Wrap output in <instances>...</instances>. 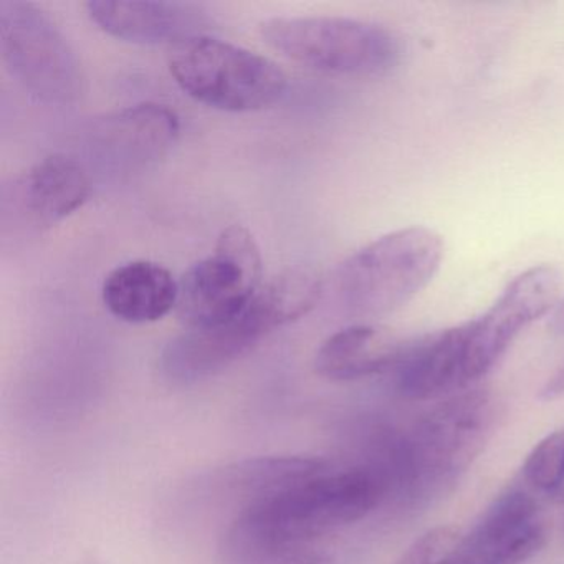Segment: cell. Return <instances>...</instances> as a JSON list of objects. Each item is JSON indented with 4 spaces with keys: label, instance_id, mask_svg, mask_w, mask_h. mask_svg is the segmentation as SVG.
Segmentation results:
<instances>
[{
    "label": "cell",
    "instance_id": "cell-1",
    "mask_svg": "<svg viewBox=\"0 0 564 564\" xmlns=\"http://www.w3.org/2000/svg\"><path fill=\"white\" fill-rule=\"evenodd\" d=\"M384 481L369 468L328 470L295 487L250 501L229 534V550L253 564H310L313 543L371 513Z\"/></svg>",
    "mask_w": 564,
    "mask_h": 564
},
{
    "label": "cell",
    "instance_id": "cell-2",
    "mask_svg": "<svg viewBox=\"0 0 564 564\" xmlns=\"http://www.w3.org/2000/svg\"><path fill=\"white\" fill-rule=\"evenodd\" d=\"M323 293L325 283L312 270H285L262 285L239 315L209 328L186 329L171 339L161 352V372L176 384L210 378L273 329L312 312Z\"/></svg>",
    "mask_w": 564,
    "mask_h": 564
},
{
    "label": "cell",
    "instance_id": "cell-3",
    "mask_svg": "<svg viewBox=\"0 0 564 564\" xmlns=\"http://www.w3.org/2000/svg\"><path fill=\"white\" fill-rule=\"evenodd\" d=\"M444 252V240L429 227L386 234L339 263L332 276L336 305L358 318L398 312L427 289Z\"/></svg>",
    "mask_w": 564,
    "mask_h": 564
},
{
    "label": "cell",
    "instance_id": "cell-4",
    "mask_svg": "<svg viewBox=\"0 0 564 564\" xmlns=\"http://www.w3.org/2000/svg\"><path fill=\"white\" fill-rule=\"evenodd\" d=\"M260 35L295 64L341 77H386L402 58L392 32L355 19L273 18L260 24Z\"/></svg>",
    "mask_w": 564,
    "mask_h": 564
},
{
    "label": "cell",
    "instance_id": "cell-5",
    "mask_svg": "<svg viewBox=\"0 0 564 564\" xmlns=\"http://www.w3.org/2000/svg\"><path fill=\"white\" fill-rule=\"evenodd\" d=\"M170 70L184 94L227 113L265 110L289 87L275 62L210 35L174 45Z\"/></svg>",
    "mask_w": 564,
    "mask_h": 564
},
{
    "label": "cell",
    "instance_id": "cell-6",
    "mask_svg": "<svg viewBox=\"0 0 564 564\" xmlns=\"http://www.w3.org/2000/svg\"><path fill=\"white\" fill-rule=\"evenodd\" d=\"M0 48L12 77L37 100L70 105L80 97V62L61 29L37 6L0 2Z\"/></svg>",
    "mask_w": 564,
    "mask_h": 564
},
{
    "label": "cell",
    "instance_id": "cell-7",
    "mask_svg": "<svg viewBox=\"0 0 564 564\" xmlns=\"http://www.w3.org/2000/svg\"><path fill=\"white\" fill-rule=\"evenodd\" d=\"M262 253L243 226H230L216 249L180 280L176 312L187 329L209 328L239 315L262 289Z\"/></svg>",
    "mask_w": 564,
    "mask_h": 564
},
{
    "label": "cell",
    "instance_id": "cell-8",
    "mask_svg": "<svg viewBox=\"0 0 564 564\" xmlns=\"http://www.w3.org/2000/svg\"><path fill=\"white\" fill-rule=\"evenodd\" d=\"M497 419V401L485 389L451 395L419 419L405 437L417 487L468 470L494 437Z\"/></svg>",
    "mask_w": 564,
    "mask_h": 564
},
{
    "label": "cell",
    "instance_id": "cell-9",
    "mask_svg": "<svg viewBox=\"0 0 564 564\" xmlns=\"http://www.w3.org/2000/svg\"><path fill=\"white\" fill-rule=\"evenodd\" d=\"M560 286L561 275L554 267H531L505 286L484 315L462 325L468 386L500 362L523 329L553 312Z\"/></svg>",
    "mask_w": 564,
    "mask_h": 564
},
{
    "label": "cell",
    "instance_id": "cell-10",
    "mask_svg": "<svg viewBox=\"0 0 564 564\" xmlns=\"http://www.w3.org/2000/svg\"><path fill=\"white\" fill-rule=\"evenodd\" d=\"M91 194L84 164L67 154L39 161L2 193V224L47 230L82 209Z\"/></svg>",
    "mask_w": 564,
    "mask_h": 564
},
{
    "label": "cell",
    "instance_id": "cell-11",
    "mask_svg": "<svg viewBox=\"0 0 564 564\" xmlns=\"http://www.w3.org/2000/svg\"><path fill=\"white\" fill-rule=\"evenodd\" d=\"M546 543L536 501L523 490L500 495L467 534L451 564H523Z\"/></svg>",
    "mask_w": 564,
    "mask_h": 564
},
{
    "label": "cell",
    "instance_id": "cell-12",
    "mask_svg": "<svg viewBox=\"0 0 564 564\" xmlns=\"http://www.w3.org/2000/svg\"><path fill=\"white\" fill-rule=\"evenodd\" d=\"M180 134L176 111L166 105L140 104L95 121L90 150L110 170L130 173L163 160Z\"/></svg>",
    "mask_w": 564,
    "mask_h": 564
},
{
    "label": "cell",
    "instance_id": "cell-13",
    "mask_svg": "<svg viewBox=\"0 0 564 564\" xmlns=\"http://www.w3.org/2000/svg\"><path fill=\"white\" fill-rule=\"evenodd\" d=\"M85 8L105 34L134 45H177L207 35L213 25L209 14L191 2L90 0Z\"/></svg>",
    "mask_w": 564,
    "mask_h": 564
},
{
    "label": "cell",
    "instance_id": "cell-14",
    "mask_svg": "<svg viewBox=\"0 0 564 564\" xmlns=\"http://www.w3.org/2000/svg\"><path fill=\"white\" fill-rule=\"evenodd\" d=\"M394 369L399 394L409 401H434L468 391L462 325L405 345Z\"/></svg>",
    "mask_w": 564,
    "mask_h": 564
},
{
    "label": "cell",
    "instance_id": "cell-15",
    "mask_svg": "<svg viewBox=\"0 0 564 564\" xmlns=\"http://www.w3.org/2000/svg\"><path fill=\"white\" fill-rule=\"evenodd\" d=\"M101 296L115 318L147 325L160 322L176 308L180 282L160 263L133 260L108 273Z\"/></svg>",
    "mask_w": 564,
    "mask_h": 564
},
{
    "label": "cell",
    "instance_id": "cell-16",
    "mask_svg": "<svg viewBox=\"0 0 564 564\" xmlns=\"http://www.w3.org/2000/svg\"><path fill=\"white\" fill-rule=\"evenodd\" d=\"M404 343L382 326L358 323L329 336L315 358V369L332 381H355L395 368Z\"/></svg>",
    "mask_w": 564,
    "mask_h": 564
},
{
    "label": "cell",
    "instance_id": "cell-17",
    "mask_svg": "<svg viewBox=\"0 0 564 564\" xmlns=\"http://www.w3.org/2000/svg\"><path fill=\"white\" fill-rule=\"evenodd\" d=\"M326 470L328 465L318 458L262 457L234 465L226 471V478L234 488L246 491L256 501L295 487Z\"/></svg>",
    "mask_w": 564,
    "mask_h": 564
},
{
    "label": "cell",
    "instance_id": "cell-18",
    "mask_svg": "<svg viewBox=\"0 0 564 564\" xmlns=\"http://www.w3.org/2000/svg\"><path fill=\"white\" fill-rule=\"evenodd\" d=\"M524 481L534 490L551 494L564 484V429L541 438L523 464Z\"/></svg>",
    "mask_w": 564,
    "mask_h": 564
},
{
    "label": "cell",
    "instance_id": "cell-19",
    "mask_svg": "<svg viewBox=\"0 0 564 564\" xmlns=\"http://www.w3.org/2000/svg\"><path fill=\"white\" fill-rule=\"evenodd\" d=\"M462 533L452 527H438L422 534L402 554L398 564H451Z\"/></svg>",
    "mask_w": 564,
    "mask_h": 564
},
{
    "label": "cell",
    "instance_id": "cell-20",
    "mask_svg": "<svg viewBox=\"0 0 564 564\" xmlns=\"http://www.w3.org/2000/svg\"><path fill=\"white\" fill-rule=\"evenodd\" d=\"M538 398L544 402L556 401V399L564 398V365L541 386Z\"/></svg>",
    "mask_w": 564,
    "mask_h": 564
},
{
    "label": "cell",
    "instance_id": "cell-21",
    "mask_svg": "<svg viewBox=\"0 0 564 564\" xmlns=\"http://www.w3.org/2000/svg\"><path fill=\"white\" fill-rule=\"evenodd\" d=\"M547 328H550L554 335H564V299L557 302L553 312H551Z\"/></svg>",
    "mask_w": 564,
    "mask_h": 564
}]
</instances>
